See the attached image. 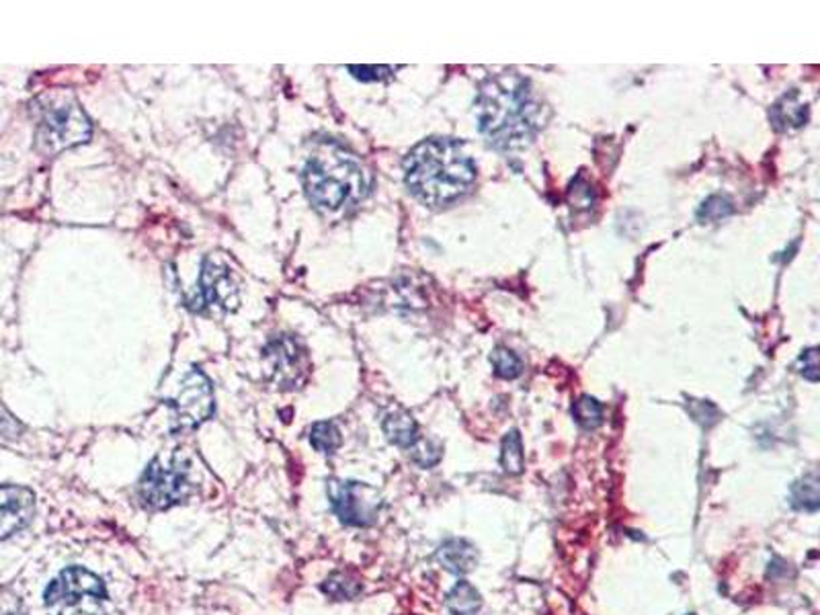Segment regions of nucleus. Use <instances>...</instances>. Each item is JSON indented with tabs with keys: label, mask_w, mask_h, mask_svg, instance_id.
I'll list each match as a JSON object with an SVG mask.
<instances>
[{
	"label": "nucleus",
	"mask_w": 820,
	"mask_h": 615,
	"mask_svg": "<svg viewBox=\"0 0 820 615\" xmlns=\"http://www.w3.org/2000/svg\"><path fill=\"white\" fill-rule=\"evenodd\" d=\"M302 183L310 204L318 212L333 214L355 205L370 193V172L335 142L318 146L304 165Z\"/></svg>",
	"instance_id": "7ed1b4c3"
},
{
	"label": "nucleus",
	"mask_w": 820,
	"mask_h": 615,
	"mask_svg": "<svg viewBox=\"0 0 820 615\" xmlns=\"http://www.w3.org/2000/svg\"><path fill=\"white\" fill-rule=\"evenodd\" d=\"M808 118V107L804 102L796 101V97H784L773 107V120L780 128H800Z\"/></svg>",
	"instance_id": "a211bd4d"
},
{
	"label": "nucleus",
	"mask_w": 820,
	"mask_h": 615,
	"mask_svg": "<svg viewBox=\"0 0 820 615\" xmlns=\"http://www.w3.org/2000/svg\"><path fill=\"white\" fill-rule=\"evenodd\" d=\"M800 363H803L800 374L806 379H810V382H817L819 379V351L815 347L808 349V351H804L803 355H800Z\"/></svg>",
	"instance_id": "393cba45"
},
{
	"label": "nucleus",
	"mask_w": 820,
	"mask_h": 615,
	"mask_svg": "<svg viewBox=\"0 0 820 615\" xmlns=\"http://www.w3.org/2000/svg\"><path fill=\"white\" fill-rule=\"evenodd\" d=\"M402 167L410 193L431 207L460 200L477 181L474 160L451 137H429L417 144Z\"/></svg>",
	"instance_id": "f03ea898"
},
{
	"label": "nucleus",
	"mask_w": 820,
	"mask_h": 615,
	"mask_svg": "<svg viewBox=\"0 0 820 615\" xmlns=\"http://www.w3.org/2000/svg\"><path fill=\"white\" fill-rule=\"evenodd\" d=\"M0 615H27L23 610H21V605L19 603H15V605H11V607H7L4 612H0Z\"/></svg>",
	"instance_id": "a878e982"
},
{
	"label": "nucleus",
	"mask_w": 820,
	"mask_h": 615,
	"mask_svg": "<svg viewBox=\"0 0 820 615\" xmlns=\"http://www.w3.org/2000/svg\"><path fill=\"white\" fill-rule=\"evenodd\" d=\"M341 431L333 423V421H323V423H316L312 431H310V444L316 449V451H323V454H335L339 447H341Z\"/></svg>",
	"instance_id": "6ab92c4d"
},
{
	"label": "nucleus",
	"mask_w": 820,
	"mask_h": 615,
	"mask_svg": "<svg viewBox=\"0 0 820 615\" xmlns=\"http://www.w3.org/2000/svg\"><path fill=\"white\" fill-rule=\"evenodd\" d=\"M349 72L363 81V83H376V81H384L393 74V67H349Z\"/></svg>",
	"instance_id": "5701e85b"
},
{
	"label": "nucleus",
	"mask_w": 820,
	"mask_h": 615,
	"mask_svg": "<svg viewBox=\"0 0 820 615\" xmlns=\"http://www.w3.org/2000/svg\"><path fill=\"white\" fill-rule=\"evenodd\" d=\"M482 607L479 589L468 581H460L447 593V610L451 615H477Z\"/></svg>",
	"instance_id": "4468645a"
},
{
	"label": "nucleus",
	"mask_w": 820,
	"mask_h": 615,
	"mask_svg": "<svg viewBox=\"0 0 820 615\" xmlns=\"http://www.w3.org/2000/svg\"><path fill=\"white\" fill-rule=\"evenodd\" d=\"M792 507L798 511H817L820 507L819 479L808 474L792 486Z\"/></svg>",
	"instance_id": "dca6fc26"
},
{
	"label": "nucleus",
	"mask_w": 820,
	"mask_h": 615,
	"mask_svg": "<svg viewBox=\"0 0 820 615\" xmlns=\"http://www.w3.org/2000/svg\"><path fill=\"white\" fill-rule=\"evenodd\" d=\"M437 558L449 572L468 575L479 566V550L468 540L454 538V540H447L444 546L439 547Z\"/></svg>",
	"instance_id": "f8f14e48"
},
{
	"label": "nucleus",
	"mask_w": 820,
	"mask_h": 615,
	"mask_svg": "<svg viewBox=\"0 0 820 615\" xmlns=\"http://www.w3.org/2000/svg\"><path fill=\"white\" fill-rule=\"evenodd\" d=\"M491 361H493L496 376L503 377V379H515V377L521 376V372H523L521 359L517 358L507 347H496L493 355H491Z\"/></svg>",
	"instance_id": "412c9836"
},
{
	"label": "nucleus",
	"mask_w": 820,
	"mask_h": 615,
	"mask_svg": "<svg viewBox=\"0 0 820 615\" xmlns=\"http://www.w3.org/2000/svg\"><path fill=\"white\" fill-rule=\"evenodd\" d=\"M91 134V121L79 102L60 99L41 109L37 140L46 153H60L76 144H85Z\"/></svg>",
	"instance_id": "423d86ee"
},
{
	"label": "nucleus",
	"mask_w": 820,
	"mask_h": 615,
	"mask_svg": "<svg viewBox=\"0 0 820 615\" xmlns=\"http://www.w3.org/2000/svg\"><path fill=\"white\" fill-rule=\"evenodd\" d=\"M191 460L183 451L154 458L140 479V498L150 509H169L191 495Z\"/></svg>",
	"instance_id": "39448f33"
},
{
	"label": "nucleus",
	"mask_w": 820,
	"mask_h": 615,
	"mask_svg": "<svg viewBox=\"0 0 820 615\" xmlns=\"http://www.w3.org/2000/svg\"><path fill=\"white\" fill-rule=\"evenodd\" d=\"M572 414L577 423L584 429H598L603 423V407L591 396L579 398L572 407Z\"/></svg>",
	"instance_id": "aec40b11"
},
{
	"label": "nucleus",
	"mask_w": 820,
	"mask_h": 615,
	"mask_svg": "<svg viewBox=\"0 0 820 615\" xmlns=\"http://www.w3.org/2000/svg\"><path fill=\"white\" fill-rule=\"evenodd\" d=\"M384 433L388 437V442L398 447H405L410 449L412 445L419 442V425L417 421L410 417L407 410H394L386 419H384Z\"/></svg>",
	"instance_id": "ddd939ff"
},
{
	"label": "nucleus",
	"mask_w": 820,
	"mask_h": 615,
	"mask_svg": "<svg viewBox=\"0 0 820 615\" xmlns=\"http://www.w3.org/2000/svg\"><path fill=\"white\" fill-rule=\"evenodd\" d=\"M501 466L507 474H521L526 468V454H523V442L517 429L509 431L503 439V451H501Z\"/></svg>",
	"instance_id": "2eb2a0df"
},
{
	"label": "nucleus",
	"mask_w": 820,
	"mask_h": 615,
	"mask_svg": "<svg viewBox=\"0 0 820 615\" xmlns=\"http://www.w3.org/2000/svg\"><path fill=\"white\" fill-rule=\"evenodd\" d=\"M240 304V286L222 256H205L200 277V296L193 302L195 310L218 308L230 312Z\"/></svg>",
	"instance_id": "1a4fd4ad"
},
{
	"label": "nucleus",
	"mask_w": 820,
	"mask_h": 615,
	"mask_svg": "<svg viewBox=\"0 0 820 615\" xmlns=\"http://www.w3.org/2000/svg\"><path fill=\"white\" fill-rule=\"evenodd\" d=\"M410 456L421 468H433L435 463H439V460H442L444 449L433 439H421L419 437V442L410 447Z\"/></svg>",
	"instance_id": "4be33fe9"
},
{
	"label": "nucleus",
	"mask_w": 820,
	"mask_h": 615,
	"mask_svg": "<svg viewBox=\"0 0 820 615\" xmlns=\"http://www.w3.org/2000/svg\"><path fill=\"white\" fill-rule=\"evenodd\" d=\"M35 512V496L25 486H0V540L29 526Z\"/></svg>",
	"instance_id": "9b49d317"
},
{
	"label": "nucleus",
	"mask_w": 820,
	"mask_h": 615,
	"mask_svg": "<svg viewBox=\"0 0 820 615\" xmlns=\"http://www.w3.org/2000/svg\"><path fill=\"white\" fill-rule=\"evenodd\" d=\"M323 593L335 601H349L361 593V582L351 572H335L323 582Z\"/></svg>",
	"instance_id": "f3484780"
},
{
	"label": "nucleus",
	"mask_w": 820,
	"mask_h": 615,
	"mask_svg": "<svg viewBox=\"0 0 820 615\" xmlns=\"http://www.w3.org/2000/svg\"><path fill=\"white\" fill-rule=\"evenodd\" d=\"M169 405L172 407V431H191L205 423L214 412V393L204 372L195 367L189 370Z\"/></svg>",
	"instance_id": "0eeeda50"
},
{
	"label": "nucleus",
	"mask_w": 820,
	"mask_h": 615,
	"mask_svg": "<svg viewBox=\"0 0 820 615\" xmlns=\"http://www.w3.org/2000/svg\"><path fill=\"white\" fill-rule=\"evenodd\" d=\"M328 498L342 523L355 528L372 526L382 507V501L374 489L351 480H330Z\"/></svg>",
	"instance_id": "6e6552de"
},
{
	"label": "nucleus",
	"mask_w": 820,
	"mask_h": 615,
	"mask_svg": "<svg viewBox=\"0 0 820 615\" xmlns=\"http://www.w3.org/2000/svg\"><path fill=\"white\" fill-rule=\"evenodd\" d=\"M267 372L272 374V382L281 388H298L308 376L306 349L293 337L281 335L265 349Z\"/></svg>",
	"instance_id": "9d476101"
},
{
	"label": "nucleus",
	"mask_w": 820,
	"mask_h": 615,
	"mask_svg": "<svg viewBox=\"0 0 820 615\" xmlns=\"http://www.w3.org/2000/svg\"><path fill=\"white\" fill-rule=\"evenodd\" d=\"M733 212V205L728 200L724 197H710L706 204L701 205L700 218L706 220H714V218H722L726 214Z\"/></svg>",
	"instance_id": "b1692460"
},
{
	"label": "nucleus",
	"mask_w": 820,
	"mask_h": 615,
	"mask_svg": "<svg viewBox=\"0 0 820 615\" xmlns=\"http://www.w3.org/2000/svg\"><path fill=\"white\" fill-rule=\"evenodd\" d=\"M44 601L48 615H107L109 598L97 575L70 566L51 581Z\"/></svg>",
	"instance_id": "20e7f679"
},
{
	"label": "nucleus",
	"mask_w": 820,
	"mask_h": 615,
	"mask_svg": "<svg viewBox=\"0 0 820 615\" xmlns=\"http://www.w3.org/2000/svg\"><path fill=\"white\" fill-rule=\"evenodd\" d=\"M477 118L482 136L501 150L528 146L544 121L530 81L515 72H501L482 83Z\"/></svg>",
	"instance_id": "f257e3e1"
}]
</instances>
